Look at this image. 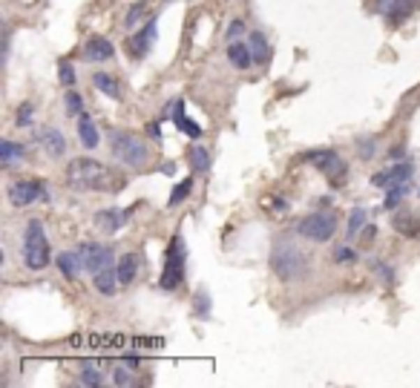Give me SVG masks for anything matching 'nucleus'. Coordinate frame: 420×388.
Segmentation results:
<instances>
[{
	"mask_svg": "<svg viewBox=\"0 0 420 388\" xmlns=\"http://www.w3.org/2000/svg\"><path fill=\"white\" fill-rule=\"evenodd\" d=\"M66 184L78 193H121L127 176L96 158H73L66 167Z\"/></svg>",
	"mask_w": 420,
	"mask_h": 388,
	"instance_id": "f257e3e1",
	"label": "nucleus"
},
{
	"mask_svg": "<svg viewBox=\"0 0 420 388\" xmlns=\"http://www.w3.org/2000/svg\"><path fill=\"white\" fill-rule=\"evenodd\" d=\"M271 271L283 282H299L308 276V256L291 241H279L271 251Z\"/></svg>",
	"mask_w": 420,
	"mask_h": 388,
	"instance_id": "f03ea898",
	"label": "nucleus"
},
{
	"mask_svg": "<svg viewBox=\"0 0 420 388\" xmlns=\"http://www.w3.org/2000/svg\"><path fill=\"white\" fill-rule=\"evenodd\" d=\"M107 138H110V153L115 156V161H121V164H127V167H142V164H147L150 150H147V144L138 138V135L112 127V130H107Z\"/></svg>",
	"mask_w": 420,
	"mask_h": 388,
	"instance_id": "7ed1b4c3",
	"label": "nucleus"
},
{
	"mask_svg": "<svg viewBox=\"0 0 420 388\" xmlns=\"http://www.w3.org/2000/svg\"><path fill=\"white\" fill-rule=\"evenodd\" d=\"M52 259V248H50V239H46L43 222L32 219L27 225V236H23V264L29 271H43Z\"/></svg>",
	"mask_w": 420,
	"mask_h": 388,
	"instance_id": "20e7f679",
	"label": "nucleus"
},
{
	"mask_svg": "<svg viewBox=\"0 0 420 388\" xmlns=\"http://www.w3.org/2000/svg\"><path fill=\"white\" fill-rule=\"evenodd\" d=\"M184 241L181 236H173L170 245H167V256H165V268H161V279L158 288L161 290H176L184 279Z\"/></svg>",
	"mask_w": 420,
	"mask_h": 388,
	"instance_id": "39448f33",
	"label": "nucleus"
},
{
	"mask_svg": "<svg viewBox=\"0 0 420 388\" xmlns=\"http://www.w3.org/2000/svg\"><path fill=\"white\" fill-rule=\"evenodd\" d=\"M297 233L302 239H308V241H329L337 233V216L334 213H325V210L308 213L306 219H299Z\"/></svg>",
	"mask_w": 420,
	"mask_h": 388,
	"instance_id": "423d86ee",
	"label": "nucleus"
},
{
	"mask_svg": "<svg viewBox=\"0 0 420 388\" xmlns=\"http://www.w3.org/2000/svg\"><path fill=\"white\" fill-rule=\"evenodd\" d=\"M306 161H311L320 173L331 181V187H340L345 179H348V167H345V161L334 153V150H311V153H306L302 156Z\"/></svg>",
	"mask_w": 420,
	"mask_h": 388,
	"instance_id": "0eeeda50",
	"label": "nucleus"
},
{
	"mask_svg": "<svg viewBox=\"0 0 420 388\" xmlns=\"http://www.w3.org/2000/svg\"><path fill=\"white\" fill-rule=\"evenodd\" d=\"M50 184H43L40 179H17L9 184V202L15 207H29L35 202H50Z\"/></svg>",
	"mask_w": 420,
	"mask_h": 388,
	"instance_id": "6e6552de",
	"label": "nucleus"
},
{
	"mask_svg": "<svg viewBox=\"0 0 420 388\" xmlns=\"http://www.w3.org/2000/svg\"><path fill=\"white\" fill-rule=\"evenodd\" d=\"M412 176H414V161H412V158H403V161L389 164L386 170H380V173L371 176V184L389 190V187H398V184L409 181Z\"/></svg>",
	"mask_w": 420,
	"mask_h": 388,
	"instance_id": "1a4fd4ad",
	"label": "nucleus"
},
{
	"mask_svg": "<svg viewBox=\"0 0 420 388\" xmlns=\"http://www.w3.org/2000/svg\"><path fill=\"white\" fill-rule=\"evenodd\" d=\"M81 253V262H84V271L89 274H98L104 268H112V251L107 245H98V241H84V245L78 248Z\"/></svg>",
	"mask_w": 420,
	"mask_h": 388,
	"instance_id": "9d476101",
	"label": "nucleus"
},
{
	"mask_svg": "<svg viewBox=\"0 0 420 388\" xmlns=\"http://www.w3.org/2000/svg\"><path fill=\"white\" fill-rule=\"evenodd\" d=\"M153 43H156V17H150L142 29H138V35H133L130 38V43H127V50H130V58H135V61H142V58H147L150 55V50H153Z\"/></svg>",
	"mask_w": 420,
	"mask_h": 388,
	"instance_id": "9b49d317",
	"label": "nucleus"
},
{
	"mask_svg": "<svg viewBox=\"0 0 420 388\" xmlns=\"http://www.w3.org/2000/svg\"><path fill=\"white\" fill-rule=\"evenodd\" d=\"M375 9L389 23H403L414 12V0H375Z\"/></svg>",
	"mask_w": 420,
	"mask_h": 388,
	"instance_id": "f8f14e48",
	"label": "nucleus"
},
{
	"mask_svg": "<svg viewBox=\"0 0 420 388\" xmlns=\"http://www.w3.org/2000/svg\"><path fill=\"white\" fill-rule=\"evenodd\" d=\"M84 58L92 64H101V61H112L115 58V46L104 38V35H89L84 43Z\"/></svg>",
	"mask_w": 420,
	"mask_h": 388,
	"instance_id": "ddd939ff",
	"label": "nucleus"
},
{
	"mask_svg": "<svg viewBox=\"0 0 420 388\" xmlns=\"http://www.w3.org/2000/svg\"><path fill=\"white\" fill-rule=\"evenodd\" d=\"M38 141L52 158H63L66 156V138H63V133L58 127H40L38 130Z\"/></svg>",
	"mask_w": 420,
	"mask_h": 388,
	"instance_id": "4468645a",
	"label": "nucleus"
},
{
	"mask_svg": "<svg viewBox=\"0 0 420 388\" xmlns=\"http://www.w3.org/2000/svg\"><path fill=\"white\" fill-rule=\"evenodd\" d=\"M133 210L135 207H127V210H115V207H107V210H98V216H96V222H98V227L104 230V233H119L124 225H127V219L133 216Z\"/></svg>",
	"mask_w": 420,
	"mask_h": 388,
	"instance_id": "2eb2a0df",
	"label": "nucleus"
},
{
	"mask_svg": "<svg viewBox=\"0 0 420 388\" xmlns=\"http://www.w3.org/2000/svg\"><path fill=\"white\" fill-rule=\"evenodd\" d=\"M391 227L403 239H420V216H414V210H398L391 216Z\"/></svg>",
	"mask_w": 420,
	"mask_h": 388,
	"instance_id": "dca6fc26",
	"label": "nucleus"
},
{
	"mask_svg": "<svg viewBox=\"0 0 420 388\" xmlns=\"http://www.w3.org/2000/svg\"><path fill=\"white\" fill-rule=\"evenodd\" d=\"M78 138L87 150H96L98 144H101V135H98V127H96V121H92L89 112H81L78 115Z\"/></svg>",
	"mask_w": 420,
	"mask_h": 388,
	"instance_id": "f3484780",
	"label": "nucleus"
},
{
	"mask_svg": "<svg viewBox=\"0 0 420 388\" xmlns=\"http://www.w3.org/2000/svg\"><path fill=\"white\" fill-rule=\"evenodd\" d=\"M92 285L98 288V294H104V297H115V290L121 288L119 274H115V264H112V268L98 271V274H92Z\"/></svg>",
	"mask_w": 420,
	"mask_h": 388,
	"instance_id": "a211bd4d",
	"label": "nucleus"
},
{
	"mask_svg": "<svg viewBox=\"0 0 420 388\" xmlns=\"http://www.w3.org/2000/svg\"><path fill=\"white\" fill-rule=\"evenodd\" d=\"M58 268L66 279H78V274L84 271V262H81V253L78 251H63L58 253Z\"/></svg>",
	"mask_w": 420,
	"mask_h": 388,
	"instance_id": "6ab92c4d",
	"label": "nucleus"
},
{
	"mask_svg": "<svg viewBox=\"0 0 420 388\" xmlns=\"http://www.w3.org/2000/svg\"><path fill=\"white\" fill-rule=\"evenodd\" d=\"M173 124H176V130L188 133L190 138H199V135H202V127L193 124V121L188 118V112H184V101H173Z\"/></svg>",
	"mask_w": 420,
	"mask_h": 388,
	"instance_id": "aec40b11",
	"label": "nucleus"
},
{
	"mask_svg": "<svg viewBox=\"0 0 420 388\" xmlns=\"http://www.w3.org/2000/svg\"><path fill=\"white\" fill-rule=\"evenodd\" d=\"M227 61L233 66H239V69H248L253 64V55H250V46L239 43V40H230L227 43Z\"/></svg>",
	"mask_w": 420,
	"mask_h": 388,
	"instance_id": "412c9836",
	"label": "nucleus"
},
{
	"mask_svg": "<svg viewBox=\"0 0 420 388\" xmlns=\"http://www.w3.org/2000/svg\"><path fill=\"white\" fill-rule=\"evenodd\" d=\"M23 156H27V147L23 144H15V141H0V164L3 167H15L17 161H23Z\"/></svg>",
	"mask_w": 420,
	"mask_h": 388,
	"instance_id": "4be33fe9",
	"label": "nucleus"
},
{
	"mask_svg": "<svg viewBox=\"0 0 420 388\" xmlns=\"http://www.w3.org/2000/svg\"><path fill=\"white\" fill-rule=\"evenodd\" d=\"M250 55H253V64H268L271 61V43L262 32H250Z\"/></svg>",
	"mask_w": 420,
	"mask_h": 388,
	"instance_id": "5701e85b",
	"label": "nucleus"
},
{
	"mask_svg": "<svg viewBox=\"0 0 420 388\" xmlns=\"http://www.w3.org/2000/svg\"><path fill=\"white\" fill-rule=\"evenodd\" d=\"M92 87L101 89L107 98H115V101L121 98V84L115 81L112 75H107V72H96V75H92Z\"/></svg>",
	"mask_w": 420,
	"mask_h": 388,
	"instance_id": "b1692460",
	"label": "nucleus"
},
{
	"mask_svg": "<svg viewBox=\"0 0 420 388\" xmlns=\"http://www.w3.org/2000/svg\"><path fill=\"white\" fill-rule=\"evenodd\" d=\"M115 274H119V282H121V285H130V282L135 279V274H138V259H135V253H124V256L119 259V264H115Z\"/></svg>",
	"mask_w": 420,
	"mask_h": 388,
	"instance_id": "393cba45",
	"label": "nucleus"
},
{
	"mask_svg": "<svg viewBox=\"0 0 420 388\" xmlns=\"http://www.w3.org/2000/svg\"><path fill=\"white\" fill-rule=\"evenodd\" d=\"M409 181H403V184H398V187H389V193H386V202H383V210H398L400 207V202L409 196Z\"/></svg>",
	"mask_w": 420,
	"mask_h": 388,
	"instance_id": "a878e982",
	"label": "nucleus"
},
{
	"mask_svg": "<svg viewBox=\"0 0 420 388\" xmlns=\"http://www.w3.org/2000/svg\"><path fill=\"white\" fill-rule=\"evenodd\" d=\"M190 164H193L196 173H207V170H210V153H207V147L193 144V147H190Z\"/></svg>",
	"mask_w": 420,
	"mask_h": 388,
	"instance_id": "bb28decb",
	"label": "nucleus"
},
{
	"mask_svg": "<svg viewBox=\"0 0 420 388\" xmlns=\"http://www.w3.org/2000/svg\"><path fill=\"white\" fill-rule=\"evenodd\" d=\"M366 225V210L363 207H354L352 216H348V227H345V239H357L360 230Z\"/></svg>",
	"mask_w": 420,
	"mask_h": 388,
	"instance_id": "cd10ccee",
	"label": "nucleus"
},
{
	"mask_svg": "<svg viewBox=\"0 0 420 388\" xmlns=\"http://www.w3.org/2000/svg\"><path fill=\"white\" fill-rule=\"evenodd\" d=\"M81 382L84 385H101L104 382V374H101V368L96 366V362H84L81 366Z\"/></svg>",
	"mask_w": 420,
	"mask_h": 388,
	"instance_id": "c85d7f7f",
	"label": "nucleus"
},
{
	"mask_svg": "<svg viewBox=\"0 0 420 388\" xmlns=\"http://www.w3.org/2000/svg\"><path fill=\"white\" fill-rule=\"evenodd\" d=\"M63 107H66V112H69V115H81V112H84V101H81V95H78L75 89H66V95H63Z\"/></svg>",
	"mask_w": 420,
	"mask_h": 388,
	"instance_id": "c756f323",
	"label": "nucleus"
},
{
	"mask_svg": "<svg viewBox=\"0 0 420 388\" xmlns=\"http://www.w3.org/2000/svg\"><path fill=\"white\" fill-rule=\"evenodd\" d=\"M190 190H193V179H184V181H179L176 184V190L170 193V207H176L179 202H184L190 196Z\"/></svg>",
	"mask_w": 420,
	"mask_h": 388,
	"instance_id": "7c9ffc66",
	"label": "nucleus"
},
{
	"mask_svg": "<svg viewBox=\"0 0 420 388\" xmlns=\"http://www.w3.org/2000/svg\"><path fill=\"white\" fill-rule=\"evenodd\" d=\"M58 81L69 89V87H75V66L69 64V61H61L58 64Z\"/></svg>",
	"mask_w": 420,
	"mask_h": 388,
	"instance_id": "2f4dec72",
	"label": "nucleus"
},
{
	"mask_svg": "<svg viewBox=\"0 0 420 388\" xmlns=\"http://www.w3.org/2000/svg\"><path fill=\"white\" fill-rule=\"evenodd\" d=\"M144 15H147V6L142 3V0H138V3H133V6H130V12H127V20H124V27H127V29H138L135 23L142 20Z\"/></svg>",
	"mask_w": 420,
	"mask_h": 388,
	"instance_id": "473e14b6",
	"label": "nucleus"
},
{
	"mask_svg": "<svg viewBox=\"0 0 420 388\" xmlns=\"http://www.w3.org/2000/svg\"><path fill=\"white\" fill-rule=\"evenodd\" d=\"M193 302H196V305H193L196 317H199V320H207V317H210V297L204 294V290H199V294L193 297Z\"/></svg>",
	"mask_w": 420,
	"mask_h": 388,
	"instance_id": "72a5a7b5",
	"label": "nucleus"
},
{
	"mask_svg": "<svg viewBox=\"0 0 420 388\" xmlns=\"http://www.w3.org/2000/svg\"><path fill=\"white\" fill-rule=\"evenodd\" d=\"M375 153H377V144H375V138H357V156H360L363 161L375 158Z\"/></svg>",
	"mask_w": 420,
	"mask_h": 388,
	"instance_id": "f704fd0d",
	"label": "nucleus"
},
{
	"mask_svg": "<svg viewBox=\"0 0 420 388\" xmlns=\"http://www.w3.org/2000/svg\"><path fill=\"white\" fill-rule=\"evenodd\" d=\"M32 112H35V107H32L29 101H27V104H20L15 124H17V127H32Z\"/></svg>",
	"mask_w": 420,
	"mask_h": 388,
	"instance_id": "c9c22d12",
	"label": "nucleus"
},
{
	"mask_svg": "<svg viewBox=\"0 0 420 388\" xmlns=\"http://www.w3.org/2000/svg\"><path fill=\"white\" fill-rule=\"evenodd\" d=\"M368 264H371V271H377V274L383 276V282H389V285L394 282V271L389 268V264H386V262H380V259H371Z\"/></svg>",
	"mask_w": 420,
	"mask_h": 388,
	"instance_id": "e433bc0d",
	"label": "nucleus"
},
{
	"mask_svg": "<svg viewBox=\"0 0 420 388\" xmlns=\"http://www.w3.org/2000/svg\"><path fill=\"white\" fill-rule=\"evenodd\" d=\"M354 259H357L354 251H352V248H345V245H340V248L334 251V262H337V264H352Z\"/></svg>",
	"mask_w": 420,
	"mask_h": 388,
	"instance_id": "4c0bfd02",
	"label": "nucleus"
},
{
	"mask_svg": "<svg viewBox=\"0 0 420 388\" xmlns=\"http://www.w3.org/2000/svg\"><path fill=\"white\" fill-rule=\"evenodd\" d=\"M112 382H115V385H135V377L127 374V368H115V371H112Z\"/></svg>",
	"mask_w": 420,
	"mask_h": 388,
	"instance_id": "58836bf2",
	"label": "nucleus"
},
{
	"mask_svg": "<svg viewBox=\"0 0 420 388\" xmlns=\"http://www.w3.org/2000/svg\"><path fill=\"white\" fill-rule=\"evenodd\" d=\"M375 236H377V227H375V225H366V227L360 230V239H363V245H366V248L371 245V241H375Z\"/></svg>",
	"mask_w": 420,
	"mask_h": 388,
	"instance_id": "ea45409f",
	"label": "nucleus"
},
{
	"mask_svg": "<svg viewBox=\"0 0 420 388\" xmlns=\"http://www.w3.org/2000/svg\"><path fill=\"white\" fill-rule=\"evenodd\" d=\"M242 32H245V23L242 20H233L230 27H227V38H239Z\"/></svg>",
	"mask_w": 420,
	"mask_h": 388,
	"instance_id": "a19ab883",
	"label": "nucleus"
},
{
	"mask_svg": "<svg viewBox=\"0 0 420 388\" xmlns=\"http://www.w3.org/2000/svg\"><path fill=\"white\" fill-rule=\"evenodd\" d=\"M147 133H150L153 138H161V127H158V124H150V127H147Z\"/></svg>",
	"mask_w": 420,
	"mask_h": 388,
	"instance_id": "79ce46f5",
	"label": "nucleus"
},
{
	"mask_svg": "<svg viewBox=\"0 0 420 388\" xmlns=\"http://www.w3.org/2000/svg\"><path fill=\"white\" fill-rule=\"evenodd\" d=\"M403 150H406V147H394V150H389V158H400Z\"/></svg>",
	"mask_w": 420,
	"mask_h": 388,
	"instance_id": "37998d69",
	"label": "nucleus"
}]
</instances>
